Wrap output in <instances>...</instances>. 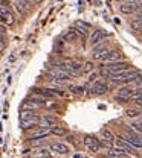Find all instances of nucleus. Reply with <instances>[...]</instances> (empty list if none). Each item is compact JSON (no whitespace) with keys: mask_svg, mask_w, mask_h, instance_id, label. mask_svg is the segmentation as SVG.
Returning <instances> with one entry per match:
<instances>
[{"mask_svg":"<svg viewBox=\"0 0 142 158\" xmlns=\"http://www.w3.org/2000/svg\"><path fill=\"white\" fill-rule=\"evenodd\" d=\"M131 27L135 31H141L142 29V20H133L131 21Z\"/></svg>","mask_w":142,"mask_h":158,"instance_id":"obj_29","label":"nucleus"},{"mask_svg":"<svg viewBox=\"0 0 142 158\" xmlns=\"http://www.w3.org/2000/svg\"><path fill=\"white\" fill-rule=\"evenodd\" d=\"M51 151L55 152V154H58V155H66V154H69V148H67L66 144H63V143H54V144L51 146Z\"/></svg>","mask_w":142,"mask_h":158,"instance_id":"obj_15","label":"nucleus"},{"mask_svg":"<svg viewBox=\"0 0 142 158\" xmlns=\"http://www.w3.org/2000/svg\"><path fill=\"white\" fill-rule=\"evenodd\" d=\"M40 106V103H37V102H31V103H26L24 106H23V110H35V108H38Z\"/></svg>","mask_w":142,"mask_h":158,"instance_id":"obj_30","label":"nucleus"},{"mask_svg":"<svg viewBox=\"0 0 142 158\" xmlns=\"http://www.w3.org/2000/svg\"><path fill=\"white\" fill-rule=\"evenodd\" d=\"M118 146H121L122 149H125L127 154H133V155H136V149H138V148H135L133 144H130L128 141H125L122 137H118Z\"/></svg>","mask_w":142,"mask_h":158,"instance_id":"obj_12","label":"nucleus"},{"mask_svg":"<svg viewBox=\"0 0 142 158\" xmlns=\"http://www.w3.org/2000/svg\"><path fill=\"white\" fill-rule=\"evenodd\" d=\"M133 15H135V19H133V20H142V8L138 11V12H135Z\"/></svg>","mask_w":142,"mask_h":158,"instance_id":"obj_32","label":"nucleus"},{"mask_svg":"<svg viewBox=\"0 0 142 158\" xmlns=\"http://www.w3.org/2000/svg\"><path fill=\"white\" fill-rule=\"evenodd\" d=\"M139 78V72L136 70H124V72H118V73H110L109 79L113 84H131Z\"/></svg>","mask_w":142,"mask_h":158,"instance_id":"obj_1","label":"nucleus"},{"mask_svg":"<svg viewBox=\"0 0 142 158\" xmlns=\"http://www.w3.org/2000/svg\"><path fill=\"white\" fill-rule=\"evenodd\" d=\"M86 73H90L92 70H93V64L92 62H86V65H84V69H82Z\"/></svg>","mask_w":142,"mask_h":158,"instance_id":"obj_31","label":"nucleus"},{"mask_svg":"<svg viewBox=\"0 0 142 158\" xmlns=\"http://www.w3.org/2000/svg\"><path fill=\"white\" fill-rule=\"evenodd\" d=\"M54 125H55V118L52 116H44V118L40 122L41 128H52Z\"/></svg>","mask_w":142,"mask_h":158,"instance_id":"obj_20","label":"nucleus"},{"mask_svg":"<svg viewBox=\"0 0 142 158\" xmlns=\"http://www.w3.org/2000/svg\"><path fill=\"white\" fill-rule=\"evenodd\" d=\"M51 129H52V134H54V135H58V137L66 135V129H64V128H60V126H52Z\"/></svg>","mask_w":142,"mask_h":158,"instance_id":"obj_24","label":"nucleus"},{"mask_svg":"<svg viewBox=\"0 0 142 158\" xmlns=\"http://www.w3.org/2000/svg\"><path fill=\"white\" fill-rule=\"evenodd\" d=\"M139 32H141V34H142V29H141V31H139Z\"/></svg>","mask_w":142,"mask_h":158,"instance_id":"obj_37","label":"nucleus"},{"mask_svg":"<svg viewBox=\"0 0 142 158\" xmlns=\"http://www.w3.org/2000/svg\"><path fill=\"white\" fill-rule=\"evenodd\" d=\"M136 103H138V106H141V108H142V98L138 99V100H136Z\"/></svg>","mask_w":142,"mask_h":158,"instance_id":"obj_33","label":"nucleus"},{"mask_svg":"<svg viewBox=\"0 0 142 158\" xmlns=\"http://www.w3.org/2000/svg\"><path fill=\"white\" fill-rule=\"evenodd\" d=\"M109 53H110V49H109V46H107L105 41H101V43L95 44L93 49H92V56H93V59H107Z\"/></svg>","mask_w":142,"mask_h":158,"instance_id":"obj_3","label":"nucleus"},{"mask_svg":"<svg viewBox=\"0 0 142 158\" xmlns=\"http://www.w3.org/2000/svg\"><path fill=\"white\" fill-rule=\"evenodd\" d=\"M133 94H135V90H133L131 87H124V88H121V90L118 91L116 100H121V102H127V100H130V99L133 98Z\"/></svg>","mask_w":142,"mask_h":158,"instance_id":"obj_7","label":"nucleus"},{"mask_svg":"<svg viewBox=\"0 0 142 158\" xmlns=\"http://www.w3.org/2000/svg\"><path fill=\"white\" fill-rule=\"evenodd\" d=\"M32 117H35L34 111H28V110H24V111L20 114V120H28V118H32Z\"/></svg>","mask_w":142,"mask_h":158,"instance_id":"obj_26","label":"nucleus"},{"mask_svg":"<svg viewBox=\"0 0 142 158\" xmlns=\"http://www.w3.org/2000/svg\"><path fill=\"white\" fill-rule=\"evenodd\" d=\"M75 158H87V157H81V155H77Z\"/></svg>","mask_w":142,"mask_h":158,"instance_id":"obj_35","label":"nucleus"},{"mask_svg":"<svg viewBox=\"0 0 142 158\" xmlns=\"http://www.w3.org/2000/svg\"><path fill=\"white\" fill-rule=\"evenodd\" d=\"M77 27H80V29H81V31H78V34L84 35V34L90 29V24H89V23H86V21H77Z\"/></svg>","mask_w":142,"mask_h":158,"instance_id":"obj_22","label":"nucleus"},{"mask_svg":"<svg viewBox=\"0 0 142 158\" xmlns=\"http://www.w3.org/2000/svg\"><path fill=\"white\" fill-rule=\"evenodd\" d=\"M125 129H127V135L122 138H124L125 141H128L130 144H133L135 148H142V134L136 132L131 126H127Z\"/></svg>","mask_w":142,"mask_h":158,"instance_id":"obj_4","label":"nucleus"},{"mask_svg":"<svg viewBox=\"0 0 142 158\" xmlns=\"http://www.w3.org/2000/svg\"><path fill=\"white\" fill-rule=\"evenodd\" d=\"M105 38V34H104V31H93V34H92V37H90V43H92V46H95V44H98V43H101L104 41Z\"/></svg>","mask_w":142,"mask_h":158,"instance_id":"obj_16","label":"nucleus"},{"mask_svg":"<svg viewBox=\"0 0 142 158\" xmlns=\"http://www.w3.org/2000/svg\"><path fill=\"white\" fill-rule=\"evenodd\" d=\"M136 132H139V134H142V122H133L131 125H130Z\"/></svg>","mask_w":142,"mask_h":158,"instance_id":"obj_28","label":"nucleus"},{"mask_svg":"<svg viewBox=\"0 0 142 158\" xmlns=\"http://www.w3.org/2000/svg\"><path fill=\"white\" fill-rule=\"evenodd\" d=\"M138 116H142V113L139 110H127L125 111V117H128V118L138 117Z\"/></svg>","mask_w":142,"mask_h":158,"instance_id":"obj_25","label":"nucleus"},{"mask_svg":"<svg viewBox=\"0 0 142 158\" xmlns=\"http://www.w3.org/2000/svg\"><path fill=\"white\" fill-rule=\"evenodd\" d=\"M40 118L37 117H32V118H28V120H20V126L23 129H29V128H34V126H37V125H40Z\"/></svg>","mask_w":142,"mask_h":158,"instance_id":"obj_14","label":"nucleus"},{"mask_svg":"<svg viewBox=\"0 0 142 158\" xmlns=\"http://www.w3.org/2000/svg\"><path fill=\"white\" fill-rule=\"evenodd\" d=\"M35 2H37V3H40V2H41V0H35Z\"/></svg>","mask_w":142,"mask_h":158,"instance_id":"obj_36","label":"nucleus"},{"mask_svg":"<svg viewBox=\"0 0 142 158\" xmlns=\"http://www.w3.org/2000/svg\"><path fill=\"white\" fill-rule=\"evenodd\" d=\"M12 61H16V55H12V56L9 58V62H12Z\"/></svg>","mask_w":142,"mask_h":158,"instance_id":"obj_34","label":"nucleus"},{"mask_svg":"<svg viewBox=\"0 0 142 158\" xmlns=\"http://www.w3.org/2000/svg\"><path fill=\"white\" fill-rule=\"evenodd\" d=\"M110 73H118V72H124V70H128V64L124 62V61H115V62H109L107 65H104Z\"/></svg>","mask_w":142,"mask_h":158,"instance_id":"obj_6","label":"nucleus"},{"mask_svg":"<svg viewBox=\"0 0 142 158\" xmlns=\"http://www.w3.org/2000/svg\"><path fill=\"white\" fill-rule=\"evenodd\" d=\"M142 8V0H127V2H122L121 6H119V11L125 15H130V14H135L138 12Z\"/></svg>","mask_w":142,"mask_h":158,"instance_id":"obj_2","label":"nucleus"},{"mask_svg":"<svg viewBox=\"0 0 142 158\" xmlns=\"http://www.w3.org/2000/svg\"><path fill=\"white\" fill-rule=\"evenodd\" d=\"M58 69L63 70V72H67L70 76L81 73V65H80L78 62H75V61H64V62H60V64H58Z\"/></svg>","mask_w":142,"mask_h":158,"instance_id":"obj_5","label":"nucleus"},{"mask_svg":"<svg viewBox=\"0 0 142 158\" xmlns=\"http://www.w3.org/2000/svg\"><path fill=\"white\" fill-rule=\"evenodd\" d=\"M122 58L121 52L119 50H110V53L107 55V61L109 62H115V61H119Z\"/></svg>","mask_w":142,"mask_h":158,"instance_id":"obj_21","label":"nucleus"},{"mask_svg":"<svg viewBox=\"0 0 142 158\" xmlns=\"http://www.w3.org/2000/svg\"><path fill=\"white\" fill-rule=\"evenodd\" d=\"M84 144H86L92 152H98V151L101 149V143H100V140L90 137V135H86V137H84Z\"/></svg>","mask_w":142,"mask_h":158,"instance_id":"obj_8","label":"nucleus"},{"mask_svg":"<svg viewBox=\"0 0 142 158\" xmlns=\"http://www.w3.org/2000/svg\"><path fill=\"white\" fill-rule=\"evenodd\" d=\"M125 154H127V151L122 149L121 146H118V148H109V151L105 152V155L109 158H124Z\"/></svg>","mask_w":142,"mask_h":158,"instance_id":"obj_9","label":"nucleus"},{"mask_svg":"<svg viewBox=\"0 0 142 158\" xmlns=\"http://www.w3.org/2000/svg\"><path fill=\"white\" fill-rule=\"evenodd\" d=\"M20 6H23V9L24 11H29V9H32L34 8V3H32V0H16Z\"/></svg>","mask_w":142,"mask_h":158,"instance_id":"obj_23","label":"nucleus"},{"mask_svg":"<svg viewBox=\"0 0 142 158\" xmlns=\"http://www.w3.org/2000/svg\"><path fill=\"white\" fill-rule=\"evenodd\" d=\"M52 151L51 149H46V148H43V149H37V151H32L31 154H29V157L31 158H51V154Z\"/></svg>","mask_w":142,"mask_h":158,"instance_id":"obj_11","label":"nucleus"},{"mask_svg":"<svg viewBox=\"0 0 142 158\" xmlns=\"http://www.w3.org/2000/svg\"><path fill=\"white\" fill-rule=\"evenodd\" d=\"M101 134H102V137L105 138L107 141H110V143H112V141H113V138H115V135H113V134H112L109 129H102Z\"/></svg>","mask_w":142,"mask_h":158,"instance_id":"obj_27","label":"nucleus"},{"mask_svg":"<svg viewBox=\"0 0 142 158\" xmlns=\"http://www.w3.org/2000/svg\"><path fill=\"white\" fill-rule=\"evenodd\" d=\"M92 91H93L95 94H104V93H107V91H109V87H107V84H105V82L98 81V82H95V84L92 85Z\"/></svg>","mask_w":142,"mask_h":158,"instance_id":"obj_13","label":"nucleus"},{"mask_svg":"<svg viewBox=\"0 0 142 158\" xmlns=\"http://www.w3.org/2000/svg\"><path fill=\"white\" fill-rule=\"evenodd\" d=\"M63 38L66 40V41H69V43H73V41L78 40V31H77V29H69V31L64 34Z\"/></svg>","mask_w":142,"mask_h":158,"instance_id":"obj_19","label":"nucleus"},{"mask_svg":"<svg viewBox=\"0 0 142 158\" xmlns=\"http://www.w3.org/2000/svg\"><path fill=\"white\" fill-rule=\"evenodd\" d=\"M2 23H5L8 26H12L16 23V19H14V15L9 11H5V12H2Z\"/></svg>","mask_w":142,"mask_h":158,"instance_id":"obj_18","label":"nucleus"},{"mask_svg":"<svg viewBox=\"0 0 142 158\" xmlns=\"http://www.w3.org/2000/svg\"><path fill=\"white\" fill-rule=\"evenodd\" d=\"M49 134H52V129H51V128H43V129H40L38 132H35V134L29 138V140H40V138H46Z\"/></svg>","mask_w":142,"mask_h":158,"instance_id":"obj_17","label":"nucleus"},{"mask_svg":"<svg viewBox=\"0 0 142 158\" xmlns=\"http://www.w3.org/2000/svg\"><path fill=\"white\" fill-rule=\"evenodd\" d=\"M70 78V75L67 73V72H63V70H57V72H54L52 73V81L54 82H58V84H61V82H66L67 79Z\"/></svg>","mask_w":142,"mask_h":158,"instance_id":"obj_10","label":"nucleus"}]
</instances>
